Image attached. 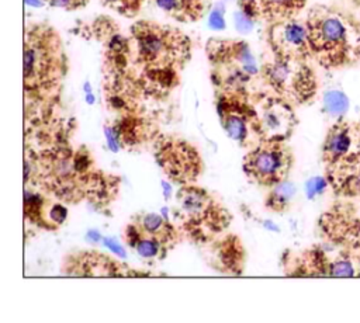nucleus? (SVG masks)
I'll return each mask as SVG.
<instances>
[{
    "mask_svg": "<svg viewBox=\"0 0 360 323\" xmlns=\"http://www.w3.org/2000/svg\"><path fill=\"white\" fill-rule=\"evenodd\" d=\"M66 73V56L58 32L46 24H32L24 39V90L27 100L53 98Z\"/></svg>",
    "mask_w": 360,
    "mask_h": 323,
    "instance_id": "f257e3e1",
    "label": "nucleus"
},
{
    "mask_svg": "<svg viewBox=\"0 0 360 323\" xmlns=\"http://www.w3.org/2000/svg\"><path fill=\"white\" fill-rule=\"evenodd\" d=\"M311 58L326 69L360 60V28L353 18L328 7H314L305 20Z\"/></svg>",
    "mask_w": 360,
    "mask_h": 323,
    "instance_id": "f03ea898",
    "label": "nucleus"
},
{
    "mask_svg": "<svg viewBox=\"0 0 360 323\" xmlns=\"http://www.w3.org/2000/svg\"><path fill=\"white\" fill-rule=\"evenodd\" d=\"M136 60L149 74L174 73L191 53L188 38L177 28L153 21H138L131 28Z\"/></svg>",
    "mask_w": 360,
    "mask_h": 323,
    "instance_id": "7ed1b4c3",
    "label": "nucleus"
},
{
    "mask_svg": "<svg viewBox=\"0 0 360 323\" xmlns=\"http://www.w3.org/2000/svg\"><path fill=\"white\" fill-rule=\"evenodd\" d=\"M176 219L181 232L190 239L207 243L229 226L231 215L207 190L187 184L177 192Z\"/></svg>",
    "mask_w": 360,
    "mask_h": 323,
    "instance_id": "20e7f679",
    "label": "nucleus"
},
{
    "mask_svg": "<svg viewBox=\"0 0 360 323\" xmlns=\"http://www.w3.org/2000/svg\"><path fill=\"white\" fill-rule=\"evenodd\" d=\"M262 76L270 88L288 103H308L316 93L315 74L305 60L274 56L263 66Z\"/></svg>",
    "mask_w": 360,
    "mask_h": 323,
    "instance_id": "39448f33",
    "label": "nucleus"
},
{
    "mask_svg": "<svg viewBox=\"0 0 360 323\" xmlns=\"http://www.w3.org/2000/svg\"><path fill=\"white\" fill-rule=\"evenodd\" d=\"M294 156L285 140H260L243 160L246 176L256 184L273 187L287 180Z\"/></svg>",
    "mask_w": 360,
    "mask_h": 323,
    "instance_id": "423d86ee",
    "label": "nucleus"
},
{
    "mask_svg": "<svg viewBox=\"0 0 360 323\" xmlns=\"http://www.w3.org/2000/svg\"><path fill=\"white\" fill-rule=\"evenodd\" d=\"M207 52L211 63L219 67L225 90H243V83L257 72L249 46L242 41L211 39Z\"/></svg>",
    "mask_w": 360,
    "mask_h": 323,
    "instance_id": "0eeeda50",
    "label": "nucleus"
},
{
    "mask_svg": "<svg viewBox=\"0 0 360 323\" xmlns=\"http://www.w3.org/2000/svg\"><path fill=\"white\" fill-rule=\"evenodd\" d=\"M156 162L172 181L181 185L193 184L202 170V160L197 149L177 138H166L159 142Z\"/></svg>",
    "mask_w": 360,
    "mask_h": 323,
    "instance_id": "6e6552de",
    "label": "nucleus"
},
{
    "mask_svg": "<svg viewBox=\"0 0 360 323\" xmlns=\"http://www.w3.org/2000/svg\"><path fill=\"white\" fill-rule=\"evenodd\" d=\"M297 124L291 104L280 95L262 100L256 108L255 133L260 140H285Z\"/></svg>",
    "mask_w": 360,
    "mask_h": 323,
    "instance_id": "1a4fd4ad",
    "label": "nucleus"
},
{
    "mask_svg": "<svg viewBox=\"0 0 360 323\" xmlns=\"http://www.w3.org/2000/svg\"><path fill=\"white\" fill-rule=\"evenodd\" d=\"M218 112L226 133L243 143L250 131L255 132L256 110L248 103L243 90H225L218 100Z\"/></svg>",
    "mask_w": 360,
    "mask_h": 323,
    "instance_id": "9d476101",
    "label": "nucleus"
},
{
    "mask_svg": "<svg viewBox=\"0 0 360 323\" xmlns=\"http://www.w3.org/2000/svg\"><path fill=\"white\" fill-rule=\"evenodd\" d=\"M269 44L277 58L305 62L311 58L307 25L295 18L271 22Z\"/></svg>",
    "mask_w": 360,
    "mask_h": 323,
    "instance_id": "9b49d317",
    "label": "nucleus"
},
{
    "mask_svg": "<svg viewBox=\"0 0 360 323\" xmlns=\"http://www.w3.org/2000/svg\"><path fill=\"white\" fill-rule=\"evenodd\" d=\"M360 143V125H353L345 119L336 121L326 132L322 145V162L325 169L336 164Z\"/></svg>",
    "mask_w": 360,
    "mask_h": 323,
    "instance_id": "f8f14e48",
    "label": "nucleus"
},
{
    "mask_svg": "<svg viewBox=\"0 0 360 323\" xmlns=\"http://www.w3.org/2000/svg\"><path fill=\"white\" fill-rule=\"evenodd\" d=\"M129 236L146 237L159 242L169 250H172L180 239L179 230L172 223H169L160 215L150 212H142L135 215V218L125 229V237Z\"/></svg>",
    "mask_w": 360,
    "mask_h": 323,
    "instance_id": "ddd939ff",
    "label": "nucleus"
},
{
    "mask_svg": "<svg viewBox=\"0 0 360 323\" xmlns=\"http://www.w3.org/2000/svg\"><path fill=\"white\" fill-rule=\"evenodd\" d=\"M121 264L105 254L86 251L72 256L68 260L65 272L82 277H118L124 274L121 272Z\"/></svg>",
    "mask_w": 360,
    "mask_h": 323,
    "instance_id": "4468645a",
    "label": "nucleus"
},
{
    "mask_svg": "<svg viewBox=\"0 0 360 323\" xmlns=\"http://www.w3.org/2000/svg\"><path fill=\"white\" fill-rule=\"evenodd\" d=\"M257 15L264 17L270 22L295 18L304 8L307 0H252Z\"/></svg>",
    "mask_w": 360,
    "mask_h": 323,
    "instance_id": "2eb2a0df",
    "label": "nucleus"
},
{
    "mask_svg": "<svg viewBox=\"0 0 360 323\" xmlns=\"http://www.w3.org/2000/svg\"><path fill=\"white\" fill-rule=\"evenodd\" d=\"M158 7L179 21H197L205 11L207 0H155Z\"/></svg>",
    "mask_w": 360,
    "mask_h": 323,
    "instance_id": "dca6fc26",
    "label": "nucleus"
},
{
    "mask_svg": "<svg viewBox=\"0 0 360 323\" xmlns=\"http://www.w3.org/2000/svg\"><path fill=\"white\" fill-rule=\"evenodd\" d=\"M294 195H295V185L284 180L271 187L266 199V206L273 212H284L290 208Z\"/></svg>",
    "mask_w": 360,
    "mask_h": 323,
    "instance_id": "f3484780",
    "label": "nucleus"
},
{
    "mask_svg": "<svg viewBox=\"0 0 360 323\" xmlns=\"http://www.w3.org/2000/svg\"><path fill=\"white\" fill-rule=\"evenodd\" d=\"M349 101L340 91H329L325 95V108L332 115H342L347 110Z\"/></svg>",
    "mask_w": 360,
    "mask_h": 323,
    "instance_id": "a211bd4d",
    "label": "nucleus"
},
{
    "mask_svg": "<svg viewBox=\"0 0 360 323\" xmlns=\"http://www.w3.org/2000/svg\"><path fill=\"white\" fill-rule=\"evenodd\" d=\"M45 1H48L53 7H60L65 10H76L83 7L87 3V0H45Z\"/></svg>",
    "mask_w": 360,
    "mask_h": 323,
    "instance_id": "6ab92c4d",
    "label": "nucleus"
},
{
    "mask_svg": "<svg viewBox=\"0 0 360 323\" xmlns=\"http://www.w3.org/2000/svg\"><path fill=\"white\" fill-rule=\"evenodd\" d=\"M328 184L326 178H314L308 183V194L314 195L319 191H322V187H325Z\"/></svg>",
    "mask_w": 360,
    "mask_h": 323,
    "instance_id": "aec40b11",
    "label": "nucleus"
},
{
    "mask_svg": "<svg viewBox=\"0 0 360 323\" xmlns=\"http://www.w3.org/2000/svg\"><path fill=\"white\" fill-rule=\"evenodd\" d=\"M352 257L356 263V267H357V275L360 277V236L356 242V244L353 246V250H352Z\"/></svg>",
    "mask_w": 360,
    "mask_h": 323,
    "instance_id": "412c9836",
    "label": "nucleus"
},
{
    "mask_svg": "<svg viewBox=\"0 0 360 323\" xmlns=\"http://www.w3.org/2000/svg\"><path fill=\"white\" fill-rule=\"evenodd\" d=\"M211 25L215 27V28H222V27H224L222 17H221L218 13H214V14H212V17H211Z\"/></svg>",
    "mask_w": 360,
    "mask_h": 323,
    "instance_id": "4be33fe9",
    "label": "nucleus"
}]
</instances>
